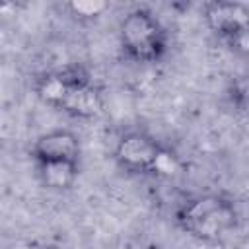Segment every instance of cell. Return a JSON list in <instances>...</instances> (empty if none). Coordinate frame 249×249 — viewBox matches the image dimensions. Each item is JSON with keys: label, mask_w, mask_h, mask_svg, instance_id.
Segmentation results:
<instances>
[{"label": "cell", "mask_w": 249, "mask_h": 249, "mask_svg": "<svg viewBox=\"0 0 249 249\" xmlns=\"http://www.w3.org/2000/svg\"><path fill=\"white\" fill-rule=\"evenodd\" d=\"M177 226L198 241H220L237 224L235 204L222 195H198L183 202L175 214Z\"/></svg>", "instance_id": "1"}, {"label": "cell", "mask_w": 249, "mask_h": 249, "mask_svg": "<svg viewBox=\"0 0 249 249\" xmlns=\"http://www.w3.org/2000/svg\"><path fill=\"white\" fill-rule=\"evenodd\" d=\"M119 43L126 58L138 64H150L163 56L167 33L150 10L134 8L119 23Z\"/></svg>", "instance_id": "2"}, {"label": "cell", "mask_w": 249, "mask_h": 249, "mask_svg": "<svg viewBox=\"0 0 249 249\" xmlns=\"http://www.w3.org/2000/svg\"><path fill=\"white\" fill-rule=\"evenodd\" d=\"M206 25L226 41L233 51L247 53V31H249V6L237 0H216L204 6Z\"/></svg>", "instance_id": "3"}, {"label": "cell", "mask_w": 249, "mask_h": 249, "mask_svg": "<svg viewBox=\"0 0 249 249\" xmlns=\"http://www.w3.org/2000/svg\"><path fill=\"white\" fill-rule=\"evenodd\" d=\"M160 152L161 146L154 136L146 134L144 130H128L117 140L113 158L123 171L144 175L154 173V165Z\"/></svg>", "instance_id": "4"}, {"label": "cell", "mask_w": 249, "mask_h": 249, "mask_svg": "<svg viewBox=\"0 0 249 249\" xmlns=\"http://www.w3.org/2000/svg\"><path fill=\"white\" fill-rule=\"evenodd\" d=\"M31 158L39 161H80V138L66 128H54L35 138L31 144Z\"/></svg>", "instance_id": "5"}, {"label": "cell", "mask_w": 249, "mask_h": 249, "mask_svg": "<svg viewBox=\"0 0 249 249\" xmlns=\"http://www.w3.org/2000/svg\"><path fill=\"white\" fill-rule=\"evenodd\" d=\"M58 111L74 119H93V117H99L103 111V97L91 82L72 86L62 97Z\"/></svg>", "instance_id": "6"}, {"label": "cell", "mask_w": 249, "mask_h": 249, "mask_svg": "<svg viewBox=\"0 0 249 249\" xmlns=\"http://www.w3.org/2000/svg\"><path fill=\"white\" fill-rule=\"evenodd\" d=\"M35 169L41 185L51 191L72 189L80 173L78 161H39L35 163Z\"/></svg>", "instance_id": "7"}, {"label": "cell", "mask_w": 249, "mask_h": 249, "mask_svg": "<svg viewBox=\"0 0 249 249\" xmlns=\"http://www.w3.org/2000/svg\"><path fill=\"white\" fill-rule=\"evenodd\" d=\"M66 8L78 19H95V18L103 16L111 8V4L103 2V0H74Z\"/></svg>", "instance_id": "8"}]
</instances>
